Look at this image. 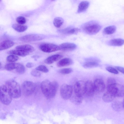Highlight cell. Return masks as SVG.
Returning <instances> with one entry per match:
<instances>
[{"mask_svg":"<svg viewBox=\"0 0 124 124\" xmlns=\"http://www.w3.org/2000/svg\"><path fill=\"white\" fill-rule=\"evenodd\" d=\"M58 86V84L57 82H51L48 80L43 81L41 85L42 93L46 97L49 99L52 98L55 96Z\"/></svg>","mask_w":124,"mask_h":124,"instance_id":"cell-1","label":"cell"},{"mask_svg":"<svg viewBox=\"0 0 124 124\" xmlns=\"http://www.w3.org/2000/svg\"><path fill=\"white\" fill-rule=\"evenodd\" d=\"M101 25L98 22L92 21L88 22L83 24L82 29L85 32L89 35L95 34L100 30Z\"/></svg>","mask_w":124,"mask_h":124,"instance_id":"cell-2","label":"cell"},{"mask_svg":"<svg viewBox=\"0 0 124 124\" xmlns=\"http://www.w3.org/2000/svg\"><path fill=\"white\" fill-rule=\"evenodd\" d=\"M6 86L12 97L15 98L19 97L21 95V89L19 84L14 79H10L6 83Z\"/></svg>","mask_w":124,"mask_h":124,"instance_id":"cell-3","label":"cell"},{"mask_svg":"<svg viewBox=\"0 0 124 124\" xmlns=\"http://www.w3.org/2000/svg\"><path fill=\"white\" fill-rule=\"evenodd\" d=\"M12 97L6 85L0 87V101L3 104L8 105L11 102Z\"/></svg>","mask_w":124,"mask_h":124,"instance_id":"cell-4","label":"cell"},{"mask_svg":"<svg viewBox=\"0 0 124 124\" xmlns=\"http://www.w3.org/2000/svg\"><path fill=\"white\" fill-rule=\"evenodd\" d=\"M107 91L113 94L116 97L124 96V86L115 83L107 85Z\"/></svg>","mask_w":124,"mask_h":124,"instance_id":"cell-5","label":"cell"},{"mask_svg":"<svg viewBox=\"0 0 124 124\" xmlns=\"http://www.w3.org/2000/svg\"><path fill=\"white\" fill-rule=\"evenodd\" d=\"M22 88L24 95L26 96H29L34 93L35 89V86L34 83L32 82L26 81L23 83Z\"/></svg>","mask_w":124,"mask_h":124,"instance_id":"cell-6","label":"cell"},{"mask_svg":"<svg viewBox=\"0 0 124 124\" xmlns=\"http://www.w3.org/2000/svg\"><path fill=\"white\" fill-rule=\"evenodd\" d=\"M73 89L70 85L67 84H63L61 87L60 94L64 100H67L71 96Z\"/></svg>","mask_w":124,"mask_h":124,"instance_id":"cell-7","label":"cell"},{"mask_svg":"<svg viewBox=\"0 0 124 124\" xmlns=\"http://www.w3.org/2000/svg\"><path fill=\"white\" fill-rule=\"evenodd\" d=\"M85 83L83 81H79L75 84L74 90L76 96L82 98L85 94Z\"/></svg>","mask_w":124,"mask_h":124,"instance_id":"cell-8","label":"cell"},{"mask_svg":"<svg viewBox=\"0 0 124 124\" xmlns=\"http://www.w3.org/2000/svg\"><path fill=\"white\" fill-rule=\"evenodd\" d=\"M40 49L46 53H51L60 50L59 46L50 43H43L39 46Z\"/></svg>","mask_w":124,"mask_h":124,"instance_id":"cell-9","label":"cell"},{"mask_svg":"<svg viewBox=\"0 0 124 124\" xmlns=\"http://www.w3.org/2000/svg\"><path fill=\"white\" fill-rule=\"evenodd\" d=\"M95 91L93 83L90 80L85 82V94L88 96H91L94 94Z\"/></svg>","mask_w":124,"mask_h":124,"instance_id":"cell-10","label":"cell"},{"mask_svg":"<svg viewBox=\"0 0 124 124\" xmlns=\"http://www.w3.org/2000/svg\"><path fill=\"white\" fill-rule=\"evenodd\" d=\"M42 37L38 35L31 34L25 35L20 38V40L24 42H31L41 40Z\"/></svg>","mask_w":124,"mask_h":124,"instance_id":"cell-11","label":"cell"},{"mask_svg":"<svg viewBox=\"0 0 124 124\" xmlns=\"http://www.w3.org/2000/svg\"><path fill=\"white\" fill-rule=\"evenodd\" d=\"M95 90L99 92H101L104 90L105 86L103 81L101 79H95L93 83Z\"/></svg>","mask_w":124,"mask_h":124,"instance_id":"cell-12","label":"cell"},{"mask_svg":"<svg viewBox=\"0 0 124 124\" xmlns=\"http://www.w3.org/2000/svg\"><path fill=\"white\" fill-rule=\"evenodd\" d=\"M80 31V29L78 28L71 27L60 30L59 31L61 34L63 35H70L76 34Z\"/></svg>","mask_w":124,"mask_h":124,"instance_id":"cell-13","label":"cell"},{"mask_svg":"<svg viewBox=\"0 0 124 124\" xmlns=\"http://www.w3.org/2000/svg\"><path fill=\"white\" fill-rule=\"evenodd\" d=\"M60 50L63 51H73L77 47L75 44L71 43H64L61 44L59 46Z\"/></svg>","mask_w":124,"mask_h":124,"instance_id":"cell-14","label":"cell"},{"mask_svg":"<svg viewBox=\"0 0 124 124\" xmlns=\"http://www.w3.org/2000/svg\"><path fill=\"white\" fill-rule=\"evenodd\" d=\"M107 44L111 46H121L124 44V39L121 38L112 39L108 41Z\"/></svg>","mask_w":124,"mask_h":124,"instance_id":"cell-15","label":"cell"},{"mask_svg":"<svg viewBox=\"0 0 124 124\" xmlns=\"http://www.w3.org/2000/svg\"><path fill=\"white\" fill-rule=\"evenodd\" d=\"M62 56L59 54H55L47 58L44 61L45 63L47 64H51L61 59Z\"/></svg>","mask_w":124,"mask_h":124,"instance_id":"cell-16","label":"cell"},{"mask_svg":"<svg viewBox=\"0 0 124 124\" xmlns=\"http://www.w3.org/2000/svg\"><path fill=\"white\" fill-rule=\"evenodd\" d=\"M73 63V61L71 59L66 58L59 61L57 64V65L59 67H61L71 65Z\"/></svg>","mask_w":124,"mask_h":124,"instance_id":"cell-17","label":"cell"},{"mask_svg":"<svg viewBox=\"0 0 124 124\" xmlns=\"http://www.w3.org/2000/svg\"><path fill=\"white\" fill-rule=\"evenodd\" d=\"M16 48L22 50L29 53L33 52L34 50V48L33 46L28 44L18 46H16Z\"/></svg>","mask_w":124,"mask_h":124,"instance_id":"cell-18","label":"cell"},{"mask_svg":"<svg viewBox=\"0 0 124 124\" xmlns=\"http://www.w3.org/2000/svg\"><path fill=\"white\" fill-rule=\"evenodd\" d=\"M89 3L88 1H81L79 4L77 12L80 13L85 11L88 8Z\"/></svg>","mask_w":124,"mask_h":124,"instance_id":"cell-19","label":"cell"},{"mask_svg":"<svg viewBox=\"0 0 124 124\" xmlns=\"http://www.w3.org/2000/svg\"><path fill=\"white\" fill-rule=\"evenodd\" d=\"M14 44V43L11 40H4L0 43V50L1 51L8 49L13 46Z\"/></svg>","mask_w":124,"mask_h":124,"instance_id":"cell-20","label":"cell"},{"mask_svg":"<svg viewBox=\"0 0 124 124\" xmlns=\"http://www.w3.org/2000/svg\"><path fill=\"white\" fill-rule=\"evenodd\" d=\"M116 96L112 93L107 91L104 93L102 96V99L104 101L106 102L112 101Z\"/></svg>","mask_w":124,"mask_h":124,"instance_id":"cell-21","label":"cell"},{"mask_svg":"<svg viewBox=\"0 0 124 124\" xmlns=\"http://www.w3.org/2000/svg\"><path fill=\"white\" fill-rule=\"evenodd\" d=\"M116 29V28L115 26H109L106 27L104 29L103 32L105 34L111 35L114 33Z\"/></svg>","mask_w":124,"mask_h":124,"instance_id":"cell-22","label":"cell"},{"mask_svg":"<svg viewBox=\"0 0 124 124\" xmlns=\"http://www.w3.org/2000/svg\"><path fill=\"white\" fill-rule=\"evenodd\" d=\"M99 64L94 61H88L85 62L83 64V67L85 68H90L99 66Z\"/></svg>","mask_w":124,"mask_h":124,"instance_id":"cell-23","label":"cell"},{"mask_svg":"<svg viewBox=\"0 0 124 124\" xmlns=\"http://www.w3.org/2000/svg\"><path fill=\"white\" fill-rule=\"evenodd\" d=\"M8 53L22 57L26 56L29 54V53L25 52L22 50L16 49L9 51Z\"/></svg>","mask_w":124,"mask_h":124,"instance_id":"cell-24","label":"cell"},{"mask_svg":"<svg viewBox=\"0 0 124 124\" xmlns=\"http://www.w3.org/2000/svg\"><path fill=\"white\" fill-rule=\"evenodd\" d=\"M12 27L15 30L19 32H23L27 29V26L26 25L17 24H13Z\"/></svg>","mask_w":124,"mask_h":124,"instance_id":"cell-25","label":"cell"},{"mask_svg":"<svg viewBox=\"0 0 124 124\" xmlns=\"http://www.w3.org/2000/svg\"><path fill=\"white\" fill-rule=\"evenodd\" d=\"M64 22L63 19L61 17H57L54 19L53 23L54 26L56 28H59L62 25Z\"/></svg>","mask_w":124,"mask_h":124,"instance_id":"cell-26","label":"cell"},{"mask_svg":"<svg viewBox=\"0 0 124 124\" xmlns=\"http://www.w3.org/2000/svg\"><path fill=\"white\" fill-rule=\"evenodd\" d=\"M112 106L114 110L116 111L121 110L123 107L122 103L119 101H115L112 104Z\"/></svg>","mask_w":124,"mask_h":124,"instance_id":"cell-27","label":"cell"},{"mask_svg":"<svg viewBox=\"0 0 124 124\" xmlns=\"http://www.w3.org/2000/svg\"><path fill=\"white\" fill-rule=\"evenodd\" d=\"M16 72L20 74H22L25 71V68L23 64L19 63H17L16 68Z\"/></svg>","mask_w":124,"mask_h":124,"instance_id":"cell-28","label":"cell"},{"mask_svg":"<svg viewBox=\"0 0 124 124\" xmlns=\"http://www.w3.org/2000/svg\"><path fill=\"white\" fill-rule=\"evenodd\" d=\"M17 63H10L6 64L5 66V69L7 70L11 71L16 69Z\"/></svg>","mask_w":124,"mask_h":124,"instance_id":"cell-29","label":"cell"},{"mask_svg":"<svg viewBox=\"0 0 124 124\" xmlns=\"http://www.w3.org/2000/svg\"><path fill=\"white\" fill-rule=\"evenodd\" d=\"M19 59L18 56L14 54L10 55L8 56L7 61L10 62H13L18 60Z\"/></svg>","mask_w":124,"mask_h":124,"instance_id":"cell-30","label":"cell"},{"mask_svg":"<svg viewBox=\"0 0 124 124\" xmlns=\"http://www.w3.org/2000/svg\"><path fill=\"white\" fill-rule=\"evenodd\" d=\"M72 70L70 68H65L60 69L58 70L59 73L63 74H69L72 72Z\"/></svg>","mask_w":124,"mask_h":124,"instance_id":"cell-31","label":"cell"},{"mask_svg":"<svg viewBox=\"0 0 124 124\" xmlns=\"http://www.w3.org/2000/svg\"><path fill=\"white\" fill-rule=\"evenodd\" d=\"M36 70L41 71L44 73L48 72L49 71L48 69L44 65H40L35 69Z\"/></svg>","mask_w":124,"mask_h":124,"instance_id":"cell-32","label":"cell"},{"mask_svg":"<svg viewBox=\"0 0 124 124\" xmlns=\"http://www.w3.org/2000/svg\"><path fill=\"white\" fill-rule=\"evenodd\" d=\"M17 23L20 24H25L26 22L25 18L23 16H20L18 17L16 19Z\"/></svg>","mask_w":124,"mask_h":124,"instance_id":"cell-33","label":"cell"},{"mask_svg":"<svg viewBox=\"0 0 124 124\" xmlns=\"http://www.w3.org/2000/svg\"><path fill=\"white\" fill-rule=\"evenodd\" d=\"M106 70L109 72L115 74L118 73V70L116 69L111 66H107L106 68Z\"/></svg>","mask_w":124,"mask_h":124,"instance_id":"cell-34","label":"cell"},{"mask_svg":"<svg viewBox=\"0 0 124 124\" xmlns=\"http://www.w3.org/2000/svg\"><path fill=\"white\" fill-rule=\"evenodd\" d=\"M116 83V81L115 79L111 77L108 78L107 81V85Z\"/></svg>","mask_w":124,"mask_h":124,"instance_id":"cell-35","label":"cell"},{"mask_svg":"<svg viewBox=\"0 0 124 124\" xmlns=\"http://www.w3.org/2000/svg\"><path fill=\"white\" fill-rule=\"evenodd\" d=\"M31 73L32 76L35 77H39L41 75L40 72L36 70L32 71Z\"/></svg>","mask_w":124,"mask_h":124,"instance_id":"cell-36","label":"cell"},{"mask_svg":"<svg viewBox=\"0 0 124 124\" xmlns=\"http://www.w3.org/2000/svg\"><path fill=\"white\" fill-rule=\"evenodd\" d=\"M115 68L118 71L124 74V68L119 66H116Z\"/></svg>","mask_w":124,"mask_h":124,"instance_id":"cell-37","label":"cell"},{"mask_svg":"<svg viewBox=\"0 0 124 124\" xmlns=\"http://www.w3.org/2000/svg\"><path fill=\"white\" fill-rule=\"evenodd\" d=\"M33 64L32 63L29 62L27 63L26 65V67L28 68H31L33 66Z\"/></svg>","mask_w":124,"mask_h":124,"instance_id":"cell-38","label":"cell"},{"mask_svg":"<svg viewBox=\"0 0 124 124\" xmlns=\"http://www.w3.org/2000/svg\"><path fill=\"white\" fill-rule=\"evenodd\" d=\"M122 104H123V107L124 108V99L123 100V102L122 103Z\"/></svg>","mask_w":124,"mask_h":124,"instance_id":"cell-39","label":"cell"}]
</instances>
